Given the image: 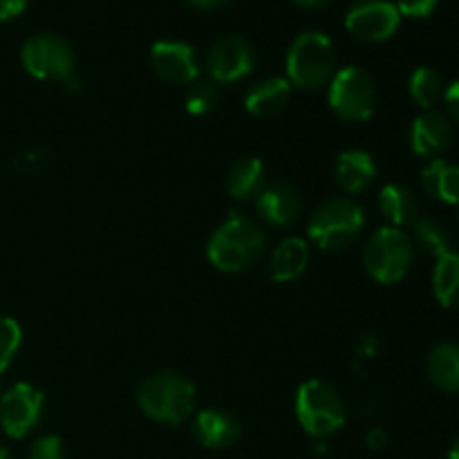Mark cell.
<instances>
[{"label": "cell", "mask_w": 459, "mask_h": 459, "mask_svg": "<svg viewBox=\"0 0 459 459\" xmlns=\"http://www.w3.org/2000/svg\"><path fill=\"white\" fill-rule=\"evenodd\" d=\"M267 249L264 229L242 213H231L209 238L206 258L224 273H238L254 267Z\"/></svg>", "instance_id": "cell-1"}, {"label": "cell", "mask_w": 459, "mask_h": 459, "mask_svg": "<svg viewBox=\"0 0 459 459\" xmlns=\"http://www.w3.org/2000/svg\"><path fill=\"white\" fill-rule=\"evenodd\" d=\"M137 402L143 415L152 421L178 426L193 415L195 385L178 372H157L139 384Z\"/></svg>", "instance_id": "cell-2"}, {"label": "cell", "mask_w": 459, "mask_h": 459, "mask_svg": "<svg viewBox=\"0 0 459 459\" xmlns=\"http://www.w3.org/2000/svg\"><path fill=\"white\" fill-rule=\"evenodd\" d=\"M287 76L291 88L318 90L332 81L336 72V48L323 31L309 30L296 36L287 49Z\"/></svg>", "instance_id": "cell-3"}, {"label": "cell", "mask_w": 459, "mask_h": 459, "mask_svg": "<svg viewBox=\"0 0 459 459\" xmlns=\"http://www.w3.org/2000/svg\"><path fill=\"white\" fill-rule=\"evenodd\" d=\"M366 211L352 197L336 195L321 202L307 220V238L323 251H343L361 236Z\"/></svg>", "instance_id": "cell-4"}, {"label": "cell", "mask_w": 459, "mask_h": 459, "mask_svg": "<svg viewBox=\"0 0 459 459\" xmlns=\"http://www.w3.org/2000/svg\"><path fill=\"white\" fill-rule=\"evenodd\" d=\"M296 420L314 439H327L339 433L348 421L343 397L323 379H307L296 390Z\"/></svg>", "instance_id": "cell-5"}, {"label": "cell", "mask_w": 459, "mask_h": 459, "mask_svg": "<svg viewBox=\"0 0 459 459\" xmlns=\"http://www.w3.org/2000/svg\"><path fill=\"white\" fill-rule=\"evenodd\" d=\"M412 258H415L412 238L397 227L377 229L363 249V267L368 276L381 285H394L403 281L411 272Z\"/></svg>", "instance_id": "cell-6"}, {"label": "cell", "mask_w": 459, "mask_h": 459, "mask_svg": "<svg viewBox=\"0 0 459 459\" xmlns=\"http://www.w3.org/2000/svg\"><path fill=\"white\" fill-rule=\"evenodd\" d=\"M327 103L339 119L350 124L368 121L377 106V85L370 72L359 65H348L334 72L327 83Z\"/></svg>", "instance_id": "cell-7"}, {"label": "cell", "mask_w": 459, "mask_h": 459, "mask_svg": "<svg viewBox=\"0 0 459 459\" xmlns=\"http://www.w3.org/2000/svg\"><path fill=\"white\" fill-rule=\"evenodd\" d=\"M21 63L27 74L39 81H70L74 74L76 56L67 39L43 31L30 36L22 43Z\"/></svg>", "instance_id": "cell-8"}, {"label": "cell", "mask_w": 459, "mask_h": 459, "mask_svg": "<svg viewBox=\"0 0 459 459\" xmlns=\"http://www.w3.org/2000/svg\"><path fill=\"white\" fill-rule=\"evenodd\" d=\"M255 48L245 36L227 34L211 45L206 54V72L213 83H238L255 67Z\"/></svg>", "instance_id": "cell-9"}, {"label": "cell", "mask_w": 459, "mask_h": 459, "mask_svg": "<svg viewBox=\"0 0 459 459\" xmlns=\"http://www.w3.org/2000/svg\"><path fill=\"white\" fill-rule=\"evenodd\" d=\"M45 394L31 384H16L0 397V429L12 439H22L43 417Z\"/></svg>", "instance_id": "cell-10"}, {"label": "cell", "mask_w": 459, "mask_h": 459, "mask_svg": "<svg viewBox=\"0 0 459 459\" xmlns=\"http://www.w3.org/2000/svg\"><path fill=\"white\" fill-rule=\"evenodd\" d=\"M402 13L390 0H359L345 13V30L366 43H381L394 36Z\"/></svg>", "instance_id": "cell-11"}, {"label": "cell", "mask_w": 459, "mask_h": 459, "mask_svg": "<svg viewBox=\"0 0 459 459\" xmlns=\"http://www.w3.org/2000/svg\"><path fill=\"white\" fill-rule=\"evenodd\" d=\"M151 65L160 79L173 85H191L200 76L195 49L184 40H157L151 48Z\"/></svg>", "instance_id": "cell-12"}, {"label": "cell", "mask_w": 459, "mask_h": 459, "mask_svg": "<svg viewBox=\"0 0 459 459\" xmlns=\"http://www.w3.org/2000/svg\"><path fill=\"white\" fill-rule=\"evenodd\" d=\"M411 148L415 155L426 160H437L451 148L453 126L446 115L437 110H426L411 126Z\"/></svg>", "instance_id": "cell-13"}, {"label": "cell", "mask_w": 459, "mask_h": 459, "mask_svg": "<svg viewBox=\"0 0 459 459\" xmlns=\"http://www.w3.org/2000/svg\"><path fill=\"white\" fill-rule=\"evenodd\" d=\"M193 437L209 451H224L240 439V421L222 408H204L193 420Z\"/></svg>", "instance_id": "cell-14"}, {"label": "cell", "mask_w": 459, "mask_h": 459, "mask_svg": "<svg viewBox=\"0 0 459 459\" xmlns=\"http://www.w3.org/2000/svg\"><path fill=\"white\" fill-rule=\"evenodd\" d=\"M255 211L269 227H290L300 215V197L291 184H267L255 197Z\"/></svg>", "instance_id": "cell-15"}, {"label": "cell", "mask_w": 459, "mask_h": 459, "mask_svg": "<svg viewBox=\"0 0 459 459\" xmlns=\"http://www.w3.org/2000/svg\"><path fill=\"white\" fill-rule=\"evenodd\" d=\"M334 179L339 188L348 195H359L372 186L377 179L375 157L363 148H350L336 157Z\"/></svg>", "instance_id": "cell-16"}, {"label": "cell", "mask_w": 459, "mask_h": 459, "mask_svg": "<svg viewBox=\"0 0 459 459\" xmlns=\"http://www.w3.org/2000/svg\"><path fill=\"white\" fill-rule=\"evenodd\" d=\"M309 264V245L299 236H290L272 251L267 263V276L273 282H291L303 276Z\"/></svg>", "instance_id": "cell-17"}, {"label": "cell", "mask_w": 459, "mask_h": 459, "mask_svg": "<svg viewBox=\"0 0 459 459\" xmlns=\"http://www.w3.org/2000/svg\"><path fill=\"white\" fill-rule=\"evenodd\" d=\"M291 83L285 76H267V79L258 81L254 88L247 92L245 108L249 115L267 119V117H276L278 112L285 110V106L291 99Z\"/></svg>", "instance_id": "cell-18"}, {"label": "cell", "mask_w": 459, "mask_h": 459, "mask_svg": "<svg viewBox=\"0 0 459 459\" xmlns=\"http://www.w3.org/2000/svg\"><path fill=\"white\" fill-rule=\"evenodd\" d=\"M267 186V166L258 157H242L229 169L227 191L233 200H255Z\"/></svg>", "instance_id": "cell-19"}, {"label": "cell", "mask_w": 459, "mask_h": 459, "mask_svg": "<svg viewBox=\"0 0 459 459\" xmlns=\"http://www.w3.org/2000/svg\"><path fill=\"white\" fill-rule=\"evenodd\" d=\"M379 211L388 220L390 227H411L420 220V200L403 184H385L379 193Z\"/></svg>", "instance_id": "cell-20"}, {"label": "cell", "mask_w": 459, "mask_h": 459, "mask_svg": "<svg viewBox=\"0 0 459 459\" xmlns=\"http://www.w3.org/2000/svg\"><path fill=\"white\" fill-rule=\"evenodd\" d=\"M421 186L426 195L444 204H459V166L448 160H430L421 170Z\"/></svg>", "instance_id": "cell-21"}, {"label": "cell", "mask_w": 459, "mask_h": 459, "mask_svg": "<svg viewBox=\"0 0 459 459\" xmlns=\"http://www.w3.org/2000/svg\"><path fill=\"white\" fill-rule=\"evenodd\" d=\"M426 372L437 388L446 390V393H459V345H435L426 361Z\"/></svg>", "instance_id": "cell-22"}, {"label": "cell", "mask_w": 459, "mask_h": 459, "mask_svg": "<svg viewBox=\"0 0 459 459\" xmlns=\"http://www.w3.org/2000/svg\"><path fill=\"white\" fill-rule=\"evenodd\" d=\"M433 291L439 305L446 309L459 307V254L448 251L437 258L433 272Z\"/></svg>", "instance_id": "cell-23"}, {"label": "cell", "mask_w": 459, "mask_h": 459, "mask_svg": "<svg viewBox=\"0 0 459 459\" xmlns=\"http://www.w3.org/2000/svg\"><path fill=\"white\" fill-rule=\"evenodd\" d=\"M444 90H446V85H444L442 76L433 67H417L411 74V81H408L411 99L424 110H433V106L442 101Z\"/></svg>", "instance_id": "cell-24"}, {"label": "cell", "mask_w": 459, "mask_h": 459, "mask_svg": "<svg viewBox=\"0 0 459 459\" xmlns=\"http://www.w3.org/2000/svg\"><path fill=\"white\" fill-rule=\"evenodd\" d=\"M412 227H415V236L421 249H424L429 255H433L435 260L442 258V255L448 254V251H453L451 236H448L444 224H439L437 220L420 218Z\"/></svg>", "instance_id": "cell-25"}, {"label": "cell", "mask_w": 459, "mask_h": 459, "mask_svg": "<svg viewBox=\"0 0 459 459\" xmlns=\"http://www.w3.org/2000/svg\"><path fill=\"white\" fill-rule=\"evenodd\" d=\"M220 101L218 85L213 81H193L186 90V97H184V106H186L188 115L204 117L209 112L215 110Z\"/></svg>", "instance_id": "cell-26"}, {"label": "cell", "mask_w": 459, "mask_h": 459, "mask_svg": "<svg viewBox=\"0 0 459 459\" xmlns=\"http://www.w3.org/2000/svg\"><path fill=\"white\" fill-rule=\"evenodd\" d=\"M22 343V330L12 316H0V375L12 366Z\"/></svg>", "instance_id": "cell-27"}, {"label": "cell", "mask_w": 459, "mask_h": 459, "mask_svg": "<svg viewBox=\"0 0 459 459\" xmlns=\"http://www.w3.org/2000/svg\"><path fill=\"white\" fill-rule=\"evenodd\" d=\"M30 459H65V448L58 435H43L30 446Z\"/></svg>", "instance_id": "cell-28"}, {"label": "cell", "mask_w": 459, "mask_h": 459, "mask_svg": "<svg viewBox=\"0 0 459 459\" xmlns=\"http://www.w3.org/2000/svg\"><path fill=\"white\" fill-rule=\"evenodd\" d=\"M397 9L408 18H429L437 7V0H397Z\"/></svg>", "instance_id": "cell-29"}, {"label": "cell", "mask_w": 459, "mask_h": 459, "mask_svg": "<svg viewBox=\"0 0 459 459\" xmlns=\"http://www.w3.org/2000/svg\"><path fill=\"white\" fill-rule=\"evenodd\" d=\"M442 99H444V106H446L448 117L459 124V79L453 81L451 85H446Z\"/></svg>", "instance_id": "cell-30"}, {"label": "cell", "mask_w": 459, "mask_h": 459, "mask_svg": "<svg viewBox=\"0 0 459 459\" xmlns=\"http://www.w3.org/2000/svg\"><path fill=\"white\" fill-rule=\"evenodd\" d=\"M27 3H30V0H0V22L21 16V13L25 12Z\"/></svg>", "instance_id": "cell-31"}, {"label": "cell", "mask_w": 459, "mask_h": 459, "mask_svg": "<svg viewBox=\"0 0 459 459\" xmlns=\"http://www.w3.org/2000/svg\"><path fill=\"white\" fill-rule=\"evenodd\" d=\"M366 444L372 451H379V448H384L388 444V433L384 429H370L366 435Z\"/></svg>", "instance_id": "cell-32"}, {"label": "cell", "mask_w": 459, "mask_h": 459, "mask_svg": "<svg viewBox=\"0 0 459 459\" xmlns=\"http://www.w3.org/2000/svg\"><path fill=\"white\" fill-rule=\"evenodd\" d=\"M186 3L197 9H218L222 7V4H227L229 0H186Z\"/></svg>", "instance_id": "cell-33"}, {"label": "cell", "mask_w": 459, "mask_h": 459, "mask_svg": "<svg viewBox=\"0 0 459 459\" xmlns=\"http://www.w3.org/2000/svg\"><path fill=\"white\" fill-rule=\"evenodd\" d=\"M294 3L303 9H323L325 4H330L332 0H294Z\"/></svg>", "instance_id": "cell-34"}, {"label": "cell", "mask_w": 459, "mask_h": 459, "mask_svg": "<svg viewBox=\"0 0 459 459\" xmlns=\"http://www.w3.org/2000/svg\"><path fill=\"white\" fill-rule=\"evenodd\" d=\"M448 459H459V439L455 444H453L451 451H448Z\"/></svg>", "instance_id": "cell-35"}, {"label": "cell", "mask_w": 459, "mask_h": 459, "mask_svg": "<svg viewBox=\"0 0 459 459\" xmlns=\"http://www.w3.org/2000/svg\"><path fill=\"white\" fill-rule=\"evenodd\" d=\"M0 459H13L12 453H9V448L4 446V444H0Z\"/></svg>", "instance_id": "cell-36"}]
</instances>
